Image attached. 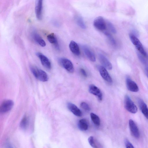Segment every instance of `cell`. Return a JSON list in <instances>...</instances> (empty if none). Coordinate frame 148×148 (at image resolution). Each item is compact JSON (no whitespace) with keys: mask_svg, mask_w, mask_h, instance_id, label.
<instances>
[{"mask_svg":"<svg viewBox=\"0 0 148 148\" xmlns=\"http://www.w3.org/2000/svg\"><path fill=\"white\" fill-rule=\"evenodd\" d=\"M90 117L93 123L97 126L100 125V120L99 117L96 114L92 112L90 114Z\"/></svg>","mask_w":148,"mask_h":148,"instance_id":"cell-21","label":"cell"},{"mask_svg":"<svg viewBox=\"0 0 148 148\" xmlns=\"http://www.w3.org/2000/svg\"><path fill=\"white\" fill-rule=\"evenodd\" d=\"M129 125L131 133L132 136L136 138H139L140 136V132L134 122L131 119H130Z\"/></svg>","mask_w":148,"mask_h":148,"instance_id":"cell-6","label":"cell"},{"mask_svg":"<svg viewBox=\"0 0 148 148\" xmlns=\"http://www.w3.org/2000/svg\"><path fill=\"white\" fill-rule=\"evenodd\" d=\"M139 106L142 113L146 118L148 120V108L144 101L140 99L138 101Z\"/></svg>","mask_w":148,"mask_h":148,"instance_id":"cell-15","label":"cell"},{"mask_svg":"<svg viewBox=\"0 0 148 148\" xmlns=\"http://www.w3.org/2000/svg\"><path fill=\"white\" fill-rule=\"evenodd\" d=\"M145 71L146 74L148 77V67H147L146 68Z\"/></svg>","mask_w":148,"mask_h":148,"instance_id":"cell-31","label":"cell"},{"mask_svg":"<svg viewBox=\"0 0 148 148\" xmlns=\"http://www.w3.org/2000/svg\"><path fill=\"white\" fill-rule=\"evenodd\" d=\"M14 102L11 100H8L4 101L0 106V112L5 113L9 111L12 108Z\"/></svg>","mask_w":148,"mask_h":148,"instance_id":"cell-8","label":"cell"},{"mask_svg":"<svg viewBox=\"0 0 148 148\" xmlns=\"http://www.w3.org/2000/svg\"><path fill=\"white\" fill-rule=\"evenodd\" d=\"M30 69L34 76L37 79L43 82L48 80L49 77L45 71L32 65L30 66Z\"/></svg>","mask_w":148,"mask_h":148,"instance_id":"cell-1","label":"cell"},{"mask_svg":"<svg viewBox=\"0 0 148 148\" xmlns=\"http://www.w3.org/2000/svg\"><path fill=\"white\" fill-rule=\"evenodd\" d=\"M58 62L60 64L70 73H73L74 71V68L71 61L68 59L62 58L59 59Z\"/></svg>","mask_w":148,"mask_h":148,"instance_id":"cell-4","label":"cell"},{"mask_svg":"<svg viewBox=\"0 0 148 148\" xmlns=\"http://www.w3.org/2000/svg\"><path fill=\"white\" fill-rule=\"evenodd\" d=\"M138 56L141 62L145 65H148V61L147 58L145 57L140 53L138 54Z\"/></svg>","mask_w":148,"mask_h":148,"instance_id":"cell-26","label":"cell"},{"mask_svg":"<svg viewBox=\"0 0 148 148\" xmlns=\"http://www.w3.org/2000/svg\"><path fill=\"white\" fill-rule=\"evenodd\" d=\"M107 24L109 28L112 32L114 34L116 33V30L115 27L112 23L110 22L107 21Z\"/></svg>","mask_w":148,"mask_h":148,"instance_id":"cell-28","label":"cell"},{"mask_svg":"<svg viewBox=\"0 0 148 148\" xmlns=\"http://www.w3.org/2000/svg\"><path fill=\"white\" fill-rule=\"evenodd\" d=\"M99 70L101 75L105 80L109 83L112 82V79L105 67L100 66Z\"/></svg>","mask_w":148,"mask_h":148,"instance_id":"cell-11","label":"cell"},{"mask_svg":"<svg viewBox=\"0 0 148 148\" xmlns=\"http://www.w3.org/2000/svg\"><path fill=\"white\" fill-rule=\"evenodd\" d=\"M67 107L68 109L74 115L77 116H81L82 112L75 105L71 103H69Z\"/></svg>","mask_w":148,"mask_h":148,"instance_id":"cell-14","label":"cell"},{"mask_svg":"<svg viewBox=\"0 0 148 148\" xmlns=\"http://www.w3.org/2000/svg\"><path fill=\"white\" fill-rule=\"evenodd\" d=\"M104 34L106 35L107 37L109 40L110 41L111 43L114 46H115L116 45V42L113 37L112 35L108 32H105Z\"/></svg>","mask_w":148,"mask_h":148,"instance_id":"cell-25","label":"cell"},{"mask_svg":"<svg viewBox=\"0 0 148 148\" xmlns=\"http://www.w3.org/2000/svg\"><path fill=\"white\" fill-rule=\"evenodd\" d=\"M76 20L77 24L81 28L85 29L86 28L85 23L81 16H77L76 18Z\"/></svg>","mask_w":148,"mask_h":148,"instance_id":"cell-22","label":"cell"},{"mask_svg":"<svg viewBox=\"0 0 148 148\" xmlns=\"http://www.w3.org/2000/svg\"><path fill=\"white\" fill-rule=\"evenodd\" d=\"M80 71L84 77H86L87 76V73L85 71V70L83 69H80Z\"/></svg>","mask_w":148,"mask_h":148,"instance_id":"cell-30","label":"cell"},{"mask_svg":"<svg viewBox=\"0 0 148 148\" xmlns=\"http://www.w3.org/2000/svg\"><path fill=\"white\" fill-rule=\"evenodd\" d=\"M125 143L126 148H134L132 144L127 139H125Z\"/></svg>","mask_w":148,"mask_h":148,"instance_id":"cell-29","label":"cell"},{"mask_svg":"<svg viewBox=\"0 0 148 148\" xmlns=\"http://www.w3.org/2000/svg\"><path fill=\"white\" fill-rule=\"evenodd\" d=\"M89 91L90 93L96 96L99 100H102V93L100 89L97 86L93 84L90 85L89 88Z\"/></svg>","mask_w":148,"mask_h":148,"instance_id":"cell-10","label":"cell"},{"mask_svg":"<svg viewBox=\"0 0 148 148\" xmlns=\"http://www.w3.org/2000/svg\"><path fill=\"white\" fill-rule=\"evenodd\" d=\"M129 37L132 42L138 51L139 53L148 59V55L141 43L137 37L133 34L131 33L129 34Z\"/></svg>","mask_w":148,"mask_h":148,"instance_id":"cell-2","label":"cell"},{"mask_svg":"<svg viewBox=\"0 0 148 148\" xmlns=\"http://www.w3.org/2000/svg\"><path fill=\"white\" fill-rule=\"evenodd\" d=\"M126 82L127 88L129 90L134 92H137L138 91L139 88L137 85L131 79L127 78Z\"/></svg>","mask_w":148,"mask_h":148,"instance_id":"cell-12","label":"cell"},{"mask_svg":"<svg viewBox=\"0 0 148 148\" xmlns=\"http://www.w3.org/2000/svg\"><path fill=\"white\" fill-rule=\"evenodd\" d=\"M47 37L49 41L53 44L56 49L59 50V45L58 40L54 34L51 33L47 35Z\"/></svg>","mask_w":148,"mask_h":148,"instance_id":"cell-16","label":"cell"},{"mask_svg":"<svg viewBox=\"0 0 148 148\" xmlns=\"http://www.w3.org/2000/svg\"><path fill=\"white\" fill-rule=\"evenodd\" d=\"M93 25L97 29L101 31L105 30L106 28L105 21L103 18L101 16L95 18L94 21Z\"/></svg>","mask_w":148,"mask_h":148,"instance_id":"cell-5","label":"cell"},{"mask_svg":"<svg viewBox=\"0 0 148 148\" xmlns=\"http://www.w3.org/2000/svg\"><path fill=\"white\" fill-rule=\"evenodd\" d=\"M43 0H36L35 11L36 16L39 20H41L42 17Z\"/></svg>","mask_w":148,"mask_h":148,"instance_id":"cell-9","label":"cell"},{"mask_svg":"<svg viewBox=\"0 0 148 148\" xmlns=\"http://www.w3.org/2000/svg\"><path fill=\"white\" fill-rule=\"evenodd\" d=\"M78 126L79 129L83 131L86 130L88 128V122L85 119H80L78 122Z\"/></svg>","mask_w":148,"mask_h":148,"instance_id":"cell-20","label":"cell"},{"mask_svg":"<svg viewBox=\"0 0 148 148\" xmlns=\"http://www.w3.org/2000/svg\"><path fill=\"white\" fill-rule=\"evenodd\" d=\"M36 55L40 59L42 65L46 69H50L51 68V62L49 59L40 52H37Z\"/></svg>","mask_w":148,"mask_h":148,"instance_id":"cell-7","label":"cell"},{"mask_svg":"<svg viewBox=\"0 0 148 148\" xmlns=\"http://www.w3.org/2000/svg\"><path fill=\"white\" fill-rule=\"evenodd\" d=\"M71 51L75 55L78 56L80 54V51L78 44L74 41H71L69 45Z\"/></svg>","mask_w":148,"mask_h":148,"instance_id":"cell-17","label":"cell"},{"mask_svg":"<svg viewBox=\"0 0 148 148\" xmlns=\"http://www.w3.org/2000/svg\"><path fill=\"white\" fill-rule=\"evenodd\" d=\"M80 106L82 108L86 111H89L90 110V107L85 102H81Z\"/></svg>","mask_w":148,"mask_h":148,"instance_id":"cell-27","label":"cell"},{"mask_svg":"<svg viewBox=\"0 0 148 148\" xmlns=\"http://www.w3.org/2000/svg\"><path fill=\"white\" fill-rule=\"evenodd\" d=\"M124 105L125 109L130 112L135 114L137 112V107L128 95L125 97Z\"/></svg>","mask_w":148,"mask_h":148,"instance_id":"cell-3","label":"cell"},{"mask_svg":"<svg viewBox=\"0 0 148 148\" xmlns=\"http://www.w3.org/2000/svg\"><path fill=\"white\" fill-rule=\"evenodd\" d=\"M99 58L100 61L106 69L108 70H111L112 69L111 63L107 58L103 55L100 54L99 55Z\"/></svg>","mask_w":148,"mask_h":148,"instance_id":"cell-13","label":"cell"},{"mask_svg":"<svg viewBox=\"0 0 148 148\" xmlns=\"http://www.w3.org/2000/svg\"><path fill=\"white\" fill-rule=\"evenodd\" d=\"M88 142L90 145L94 148H97L98 147L95 142L94 138L93 136H90L88 139Z\"/></svg>","mask_w":148,"mask_h":148,"instance_id":"cell-24","label":"cell"},{"mask_svg":"<svg viewBox=\"0 0 148 148\" xmlns=\"http://www.w3.org/2000/svg\"><path fill=\"white\" fill-rule=\"evenodd\" d=\"M83 49L84 52L88 58L92 62L96 60L95 56L92 51L87 46H84Z\"/></svg>","mask_w":148,"mask_h":148,"instance_id":"cell-18","label":"cell"},{"mask_svg":"<svg viewBox=\"0 0 148 148\" xmlns=\"http://www.w3.org/2000/svg\"><path fill=\"white\" fill-rule=\"evenodd\" d=\"M28 123V119L26 116H25L23 117L21 121L20 127L23 129L25 130L27 127Z\"/></svg>","mask_w":148,"mask_h":148,"instance_id":"cell-23","label":"cell"},{"mask_svg":"<svg viewBox=\"0 0 148 148\" xmlns=\"http://www.w3.org/2000/svg\"><path fill=\"white\" fill-rule=\"evenodd\" d=\"M33 38L35 41L40 46L44 47L46 46V43L44 40L36 32H34L32 34Z\"/></svg>","mask_w":148,"mask_h":148,"instance_id":"cell-19","label":"cell"}]
</instances>
